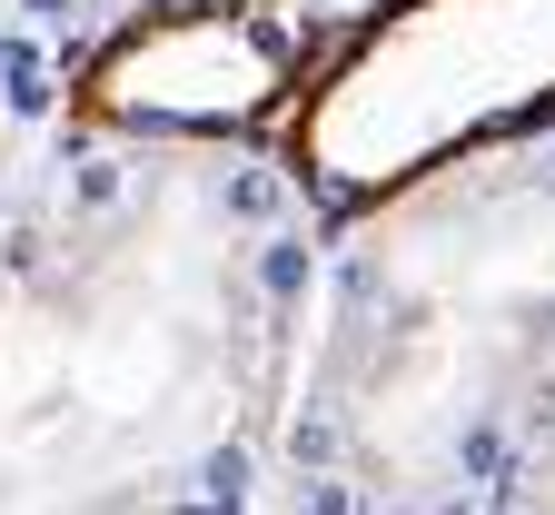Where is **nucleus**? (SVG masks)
I'll use <instances>...</instances> for the list:
<instances>
[{
  "label": "nucleus",
  "instance_id": "1",
  "mask_svg": "<svg viewBox=\"0 0 555 515\" xmlns=\"http://www.w3.org/2000/svg\"><path fill=\"white\" fill-rule=\"evenodd\" d=\"M535 119H555V0H397L288 100V150L327 198H397Z\"/></svg>",
  "mask_w": 555,
  "mask_h": 515
},
{
  "label": "nucleus",
  "instance_id": "2",
  "mask_svg": "<svg viewBox=\"0 0 555 515\" xmlns=\"http://www.w3.org/2000/svg\"><path fill=\"white\" fill-rule=\"evenodd\" d=\"M298 100V50L268 11L248 0H198V11L129 21L90 69H80V110L109 129H258Z\"/></svg>",
  "mask_w": 555,
  "mask_h": 515
}]
</instances>
